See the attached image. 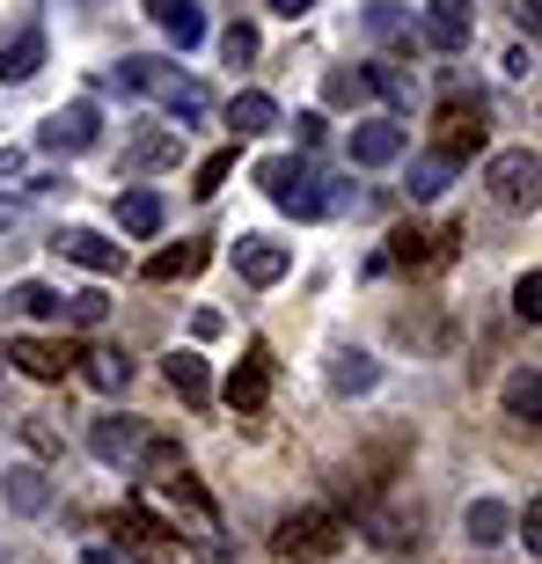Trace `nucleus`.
<instances>
[{
    "mask_svg": "<svg viewBox=\"0 0 542 564\" xmlns=\"http://www.w3.org/2000/svg\"><path fill=\"white\" fill-rule=\"evenodd\" d=\"M104 308H110L104 293H59V315H66V323H82V330H88V323H104Z\"/></svg>",
    "mask_w": 542,
    "mask_h": 564,
    "instance_id": "obj_33",
    "label": "nucleus"
},
{
    "mask_svg": "<svg viewBox=\"0 0 542 564\" xmlns=\"http://www.w3.org/2000/svg\"><path fill=\"white\" fill-rule=\"evenodd\" d=\"M271 375H279V359H271V345H250V352L235 359V375H228V411L257 419V411L271 403Z\"/></svg>",
    "mask_w": 542,
    "mask_h": 564,
    "instance_id": "obj_6",
    "label": "nucleus"
},
{
    "mask_svg": "<svg viewBox=\"0 0 542 564\" xmlns=\"http://www.w3.org/2000/svg\"><path fill=\"white\" fill-rule=\"evenodd\" d=\"M513 315H521V323H542V272H528L521 286H513Z\"/></svg>",
    "mask_w": 542,
    "mask_h": 564,
    "instance_id": "obj_35",
    "label": "nucleus"
},
{
    "mask_svg": "<svg viewBox=\"0 0 542 564\" xmlns=\"http://www.w3.org/2000/svg\"><path fill=\"white\" fill-rule=\"evenodd\" d=\"M462 535H469L477 550L506 543V535H513V506H506V499H477L469 513H462Z\"/></svg>",
    "mask_w": 542,
    "mask_h": 564,
    "instance_id": "obj_16",
    "label": "nucleus"
},
{
    "mask_svg": "<svg viewBox=\"0 0 542 564\" xmlns=\"http://www.w3.org/2000/svg\"><path fill=\"white\" fill-rule=\"evenodd\" d=\"M22 169H30V162H22V147H0V176H22Z\"/></svg>",
    "mask_w": 542,
    "mask_h": 564,
    "instance_id": "obj_41",
    "label": "nucleus"
},
{
    "mask_svg": "<svg viewBox=\"0 0 542 564\" xmlns=\"http://www.w3.org/2000/svg\"><path fill=\"white\" fill-rule=\"evenodd\" d=\"M147 15H154L169 37H176V52H191V44L206 37V15H198V0H147Z\"/></svg>",
    "mask_w": 542,
    "mask_h": 564,
    "instance_id": "obj_17",
    "label": "nucleus"
},
{
    "mask_svg": "<svg viewBox=\"0 0 542 564\" xmlns=\"http://www.w3.org/2000/svg\"><path fill=\"white\" fill-rule=\"evenodd\" d=\"M118 88H126V96H147V104H162L169 118H176V126H184V118H206V82H191V74H176V66H162V59H126L118 66Z\"/></svg>",
    "mask_w": 542,
    "mask_h": 564,
    "instance_id": "obj_1",
    "label": "nucleus"
},
{
    "mask_svg": "<svg viewBox=\"0 0 542 564\" xmlns=\"http://www.w3.org/2000/svg\"><path fill=\"white\" fill-rule=\"evenodd\" d=\"M52 250L66 257V264H82V272H126V250L110 242V235H96V228H59L52 235Z\"/></svg>",
    "mask_w": 542,
    "mask_h": 564,
    "instance_id": "obj_8",
    "label": "nucleus"
},
{
    "mask_svg": "<svg viewBox=\"0 0 542 564\" xmlns=\"http://www.w3.org/2000/svg\"><path fill=\"white\" fill-rule=\"evenodd\" d=\"M15 308L22 315H59V293L37 286V279H22V286H15Z\"/></svg>",
    "mask_w": 542,
    "mask_h": 564,
    "instance_id": "obj_34",
    "label": "nucleus"
},
{
    "mask_svg": "<svg viewBox=\"0 0 542 564\" xmlns=\"http://www.w3.org/2000/svg\"><path fill=\"white\" fill-rule=\"evenodd\" d=\"M82 359H88V381H96V389H126V381H132L126 352H82Z\"/></svg>",
    "mask_w": 542,
    "mask_h": 564,
    "instance_id": "obj_29",
    "label": "nucleus"
},
{
    "mask_svg": "<svg viewBox=\"0 0 542 564\" xmlns=\"http://www.w3.org/2000/svg\"><path fill=\"white\" fill-rule=\"evenodd\" d=\"M184 154V132L169 126V132H147L140 147H126V169H162V162H176Z\"/></svg>",
    "mask_w": 542,
    "mask_h": 564,
    "instance_id": "obj_28",
    "label": "nucleus"
},
{
    "mask_svg": "<svg viewBox=\"0 0 542 564\" xmlns=\"http://www.w3.org/2000/svg\"><path fill=\"white\" fill-rule=\"evenodd\" d=\"M359 82L375 88V96H381L389 110H411V104H418V74H403V66H389V59H381V66H367Z\"/></svg>",
    "mask_w": 542,
    "mask_h": 564,
    "instance_id": "obj_22",
    "label": "nucleus"
},
{
    "mask_svg": "<svg viewBox=\"0 0 542 564\" xmlns=\"http://www.w3.org/2000/svg\"><path fill=\"white\" fill-rule=\"evenodd\" d=\"M337 550H345V521L330 506H301V513H286L271 528V557H286V564H330Z\"/></svg>",
    "mask_w": 542,
    "mask_h": 564,
    "instance_id": "obj_2",
    "label": "nucleus"
},
{
    "mask_svg": "<svg viewBox=\"0 0 542 564\" xmlns=\"http://www.w3.org/2000/svg\"><path fill=\"white\" fill-rule=\"evenodd\" d=\"M0 491H8L15 513H44V506H52V484H44V469H30V462H15V469L0 477Z\"/></svg>",
    "mask_w": 542,
    "mask_h": 564,
    "instance_id": "obj_19",
    "label": "nucleus"
},
{
    "mask_svg": "<svg viewBox=\"0 0 542 564\" xmlns=\"http://www.w3.org/2000/svg\"><path fill=\"white\" fill-rule=\"evenodd\" d=\"M359 88H367V82H359V74H330V104H353Z\"/></svg>",
    "mask_w": 542,
    "mask_h": 564,
    "instance_id": "obj_39",
    "label": "nucleus"
},
{
    "mask_svg": "<svg viewBox=\"0 0 542 564\" xmlns=\"http://www.w3.org/2000/svg\"><path fill=\"white\" fill-rule=\"evenodd\" d=\"M521 543L542 550V506H535V499H528V513H521Z\"/></svg>",
    "mask_w": 542,
    "mask_h": 564,
    "instance_id": "obj_37",
    "label": "nucleus"
},
{
    "mask_svg": "<svg viewBox=\"0 0 542 564\" xmlns=\"http://www.w3.org/2000/svg\"><path fill=\"white\" fill-rule=\"evenodd\" d=\"M462 235H425V228H397L389 235V264H403V272H440L447 257H455Z\"/></svg>",
    "mask_w": 542,
    "mask_h": 564,
    "instance_id": "obj_11",
    "label": "nucleus"
},
{
    "mask_svg": "<svg viewBox=\"0 0 542 564\" xmlns=\"http://www.w3.org/2000/svg\"><path fill=\"white\" fill-rule=\"evenodd\" d=\"M477 37V8L469 0H425V44L433 52H469Z\"/></svg>",
    "mask_w": 542,
    "mask_h": 564,
    "instance_id": "obj_10",
    "label": "nucleus"
},
{
    "mask_svg": "<svg viewBox=\"0 0 542 564\" xmlns=\"http://www.w3.org/2000/svg\"><path fill=\"white\" fill-rule=\"evenodd\" d=\"M220 59H228V66L257 59V30H250V22H228V30H220Z\"/></svg>",
    "mask_w": 542,
    "mask_h": 564,
    "instance_id": "obj_31",
    "label": "nucleus"
},
{
    "mask_svg": "<svg viewBox=\"0 0 542 564\" xmlns=\"http://www.w3.org/2000/svg\"><path fill=\"white\" fill-rule=\"evenodd\" d=\"M118 228H126L132 242L162 235V191H126V198H118Z\"/></svg>",
    "mask_w": 542,
    "mask_h": 564,
    "instance_id": "obj_18",
    "label": "nucleus"
},
{
    "mask_svg": "<svg viewBox=\"0 0 542 564\" xmlns=\"http://www.w3.org/2000/svg\"><path fill=\"white\" fill-rule=\"evenodd\" d=\"M506 74L528 82V74H535V44H513V52H506Z\"/></svg>",
    "mask_w": 542,
    "mask_h": 564,
    "instance_id": "obj_36",
    "label": "nucleus"
},
{
    "mask_svg": "<svg viewBox=\"0 0 542 564\" xmlns=\"http://www.w3.org/2000/svg\"><path fill=\"white\" fill-rule=\"evenodd\" d=\"M293 126H301V147H323V110H301Z\"/></svg>",
    "mask_w": 542,
    "mask_h": 564,
    "instance_id": "obj_38",
    "label": "nucleus"
},
{
    "mask_svg": "<svg viewBox=\"0 0 542 564\" xmlns=\"http://www.w3.org/2000/svg\"><path fill=\"white\" fill-rule=\"evenodd\" d=\"M535 176H542L535 147H499V154L484 162V184H491L499 206H535Z\"/></svg>",
    "mask_w": 542,
    "mask_h": 564,
    "instance_id": "obj_5",
    "label": "nucleus"
},
{
    "mask_svg": "<svg viewBox=\"0 0 542 564\" xmlns=\"http://www.w3.org/2000/svg\"><path fill=\"white\" fill-rule=\"evenodd\" d=\"M455 176H462V162H447V154L433 147V154H418V162H411V198H440Z\"/></svg>",
    "mask_w": 542,
    "mask_h": 564,
    "instance_id": "obj_25",
    "label": "nucleus"
},
{
    "mask_svg": "<svg viewBox=\"0 0 542 564\" xmlns=\"http://www.w3.org/2000/svg\"><path fill=\"white\" fill-rule=\"evenodd\" d=\"M8 359H15V375L30 381H66L74 375V345H52V337H8Z\"/></svg>",
    "mask_w": 542,
    "mask_h": 564,
    "instance_id": "obj_9",
    "label": "nucleus"
},
{
    "mask_svg": "<svg viewBox=\"0 0 542 564\" xmlns=\"http://www.w3.org/2000/svg\"><path fill=\"white\" fill-rule=\"evenodd\" d=\"M535 411H542V375L535 367H513V375H506V419L535 425Z\"/></svg>",
    "mask_w": 542,
    "mask_h": 564,
    "instance_id": "obj_24",
    "label": "nucleus"
},
{
    "mask_svg": "<svg viewBox=\"0 0 542 564\" xmlns=\"http://www.w3.org/2000/svg\"><path fill=\"white\" fill-rule=\"evenodd\" d=\"M375 381H381V367L367 352H337V367H330V389H337V397H367Z\"/></svg>",
    "mask_w": 542,
    "mask_h": 564,
    "instance_id": "obj_26",
    "label": "nucleus"
},
{
    "mask_svg": "<svg viewBox=\"0 0 542 564\" xmlns=\"http://www.w3.org/2000/svg\"><path fill=\"white\" fill-rule=\"evenodd\" d=\"M154 499L169 506V535H191V543H206L220 535V506H213V491L198 477H184V469H169V477H154Z\"/></svg>",
    "mask_w": 542,
    "mask_h": 564,
    "instance_id": "obj_3",
    "label": "nucleus"
},
{
    "mask_svg": "<svg viewBox=\"0 0 542 564\" xmlns=\"http://www.w3.org/2000/svg\"><path fill=\"white\" fill-rule=\"evenodd\" d=\"M228 126H235V140H264V132H279V104H271L264 88H242L228 104Z\"/></svg>",
    "mask_w": 542,
    "mask_h": 564,
    "instance_id": "obj_15",
    "label": "nucleus"
},
{
    "mask_svg": "<svg viewBox=\"0 0 542 564\" xmlns=\"http://www.w3.org/2000/svg\"><path fill=\"white\" fill-rule=\"evenodd\" d=\"M44 66V30H22L15 44H0V82H30Z\"/></svg>",
    "mask_w": 542,
    "mask_h": 564,
    "instance_id": "obj_23",
    "label": "nucleus"
},
{
    "mask_svg": "<svg viewBox=\"0 0 542 564\" xmlns=\"http://www.w3.org/2000/svg\"><path fill=\"white\" fill-rule=\"evenodd\" d=\"M140 469L147 477H169V469H184V447L176 440H140Z\"/></svg>",
    "mask_w": 542,
    "mask_h": 564,
    "instance_id": "obj_30",
    "label": "nucleus"
},
{
    "mask_svg": "<svg viewBox=\"0 0 542 564\" xmlns=\"http://www.w3.org/2000/svg\"><path fill=\"white\" fill-rule=\"evenodd\" d=\"M440 154H447V162L484 154V104L477 96H447V104H440Z\"/></svg>",
    "mask_w": 542,
    "mask_h": 564,
    "instance_id": "obj_7",
    "label": "nucleus"
},
{
    "mask_svg": "<svg viewBox=\"0 0 542 564\" xmlns=\"http://www.w3.org/2000/svg\"><path fill=\"white\" fill-rule=\"evenodd\" d=\"M228 176H235V147H220V154H206V162H198V184H191V191H198V198H213Z\"/></svg>",
    "mask_w": 542,
    "mask_h": 564,
    "instance_id": "obj_32",
    "label": "nucleus"
},
{
    "mask_svg": "<svg viewBox=\"0 0 542 564\" xmlns=\"http://www.w3.org/2000/svg\"><path fill=\"white\" fill-rule=\"evenodd\" d=\"M308 8H315V0H271V15H286V22H301Z\"/></svg>",
    "mask_w": 542,
    "mask_h": 564,
    "instance_id": "obj_40",
    "label": "nucleus"
},
{
    "mask_svg": "<svg viewBox=\"0 0 542 564\" xmlns=\"http://www.w3.org/2000/svg\"><path fill=\"white\" fill-rule=\"evenodd\" d=\"M308 176H315V169L301 162V154H271V162H257V184H264L271 198H286V191H293V184H308Z\"/></svg>",
    "mask_w": 542,
    "mask_h": 564,
    "instance_id": "obj_27",
    "label": "nucleus"
},
{
    "mask_svg": "<svg viewBox=\"0 0 542 564\" xmlns=\"http://www.w3.org/2000/svg\"><path fill=\"white\" fill-rule=\"evenodd\" d=\"M162 375H169V389H176L191 411H206V403H213V375H206V359H198V352H169Z\"/></svg>",
    "mask_w": 542,
    "mask_h": 564,
    "instance_id": "obj_14",
    "label": "nucleus"
},
{
    "mask_svg": "<svg viewBox=\"0 0 542 564\" xmlns=\"http://www.w3.org/2000/svg\"><path fill=\"white\" fill-rule=\"evenodd\" d=\"M96 140H104V110L88 104V96H74L66 110H52V118L37 126V147H44V154H88Z\"/></svg>",
    "mask_w": 542,
    "mask_h": 564,
    "instance_id": "obj_4",
    "label": "nucleus"
},
{
    "mask_svg": "<svg viewBox=\"0 0 542 564\" xmlns=\"http://www.w3.org/2000/svg\"><path fill=\"white\" fill-rule=\"evenodd\" d=\"M140 425H132V419H96V433H88V447H96V455H104V462H132V455H140Z\"/></svg>",
    "mask_w": 542,
    "mask_h": 564,
    "instance_id": "obj_21",
    "label": "nucleus"
},
{
    "mask_svg": "<svg viewBox=\"0 0 542 564\" xmlns=\"http://www.w3.org/2000/svg\"><path fill=\"white\" fill-rule=\"evenodd\" d=\"M235 272L250 279V286H279V279L293 272V250L271 242V235H242V242H235Z\"/></svg>",
    "mask_w": 542,
    "mask_h": 564,
    "instance_id": "obj_12",
    "label": "nucleus"
},
{
    "mask_svg": "<svg viewBox=\"0 0 542 564\" xmlns=\"http://www.w3.org/2000/svg\"><path fill=\"white\" fill-rule=\"evenodd\" d=\"M213 264V242H184V250H162L154 264H147V279L154 286H169V279H198Z\"/></svg>",
    "mask_w": 542,
    "mask_h": 564,
    "instance_id": "obj_20",
    "label": "nucleus"
},
{
    "mask_svg": "<svg viewBox=\"0 0 542 564\" xmlns=\"http://www.w3.org/2000/svg\"><path fill=\"white\" fill-rule=\"evenodd\" d=\"M403 147H411V132H403L397 118H381V126H353V162H359V169L403 162Z\"/></svg>",
    "mask_w": 542,
    "mask_h": 564,
    "instance_id": "obj_13",
    "label": "nucleus"
}]
</instances>
